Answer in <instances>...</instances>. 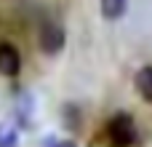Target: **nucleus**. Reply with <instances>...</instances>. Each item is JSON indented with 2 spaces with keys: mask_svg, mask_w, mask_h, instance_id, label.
Listing matches in <instances>:
<instances>
[{
  "mask_svg": "<svg viewBox=\"0 0 152 147\" xmlns=\"http://www.w3.org/2000/svg\"><path fill=\"white\" fill-rule=\"evenodd\" d=\"M99 8H102V16L107 21H115L126 13L128 8V0H99Z\"/></svg>",
  "mask_w": 152,
  "mask_h": 147,
  "instance_id": "5",
  "label": "nucleus"
},
{
  "mask_svg": "<svg viewBox=\"0 0 152 147\" xmlns=\"http://www.w3.org/2000/svg\"><path fill=\"white\" fill-rule=\"evenodd\" d=\"M21 70V56L16 51L13 43H0V75L5 78H16Z\"/></svg>",
  "mask_w": 152,
  "mask_h": 147,
  "instance_id": "3",
  "label": "nucleus"
},
{
  "mask_svg": "<svg viewBox=\"0 0 152 147\" xmlns=\"http://www.w3.org/2000/svg\"><path fill=\"white\" fill-rule=\"evenodd\" d=\"M107 142L112 147H134L136 145V123L128 112H118L107 123Z\"/></svg>",
  "mask_w": 152,
  "mask_h": 147,
  "instance_id": "1",
  "label": "nucleus"
},
{
  "mask_svg": "<svg viewBox=\"0 0 152 147\" xmlns=\"http://www.w3.org/2000/svg\"><path fill=\"white\" fill-rule=\"evenodd\" d=\"M134 86H136V91L142 94V99H144L147 104H152V64H144V67L136 72Z\"/></svg>",
  "mask_w": 152,
  "mask_h": 147,
  "instance_id": "4",
  "label": "nucleus"
},
{
  "mask_svg": "<svg viewBox=\"0 0 152 147\" xmlns=\"http://www.w3.org/2000/svg\"><path fill=\"white\" fill-rule=\"evenodd\" d=\"M37 40H40V48H43V54H48V56H56V54L64 48V43H67V32H64V27H61L59 21H45V24L40 27V35H37Z\"/></svg>",
  "mask_w": 152,
  "mask_h": 147,
  "instance_id": "2",
  "label": "nucleus"
},
{
  "mask_svg": "<svg viewBox=\"0 0 152 147\" xmlns=\"http://www.w3.org/2000/svg\"><path fill=\"white\" fill-rule=\"evenodd\" d=\"M16 142H19L16 129L8 123H0V147H16Z\"/></svg>",
  "mask_w": 152,
  "mask_h": 147,
  "instance_id": "6",
  "label": "nucleus"
}]
</instances>
